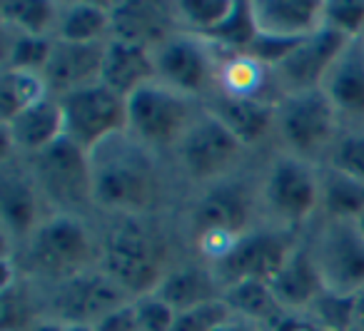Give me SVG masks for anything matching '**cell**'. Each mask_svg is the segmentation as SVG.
<instances>
[{"label": "cell", "instance_id": "10", "mask_svg": "<svg viewBox=\"0 0 364 331\" xmlns=\"http://www.w3.org/2000/svg\"><path fill=\"white\" fill-rule=\"evenodd\" d=\"M292 251V239L282 232H247L223 259L215 261V274L228 281V286L247 279L269 284Z\"/></svg>", "mask_w": 364, "mask_h": 331}, {"label": "cell", "instance_id": "48", "mask_svg": "<svg viewBox=\"0 0 364 331\" xmlns=\"http://www.w3.org/2000/svg\"><path fill=\"white\" fill-rule=\"evenodd\" d=\"M362 40H364V36H362Z\"/></svg>", "mask_w": 364, "mask_h": 331}, {"label": "cell", "instance_id": "30", "mask_svg": "<svg viewBox=\"0 0 364 331\" xmlns=\"http://www.w3.org/2000/svg\"><path fill=\"white\" fill-rule=\"evenodd\" d=\"M259 36L257 28V16H255V3L247 0H235L230 16L220 23L218 28L205 33V38L223 48L235 50V55L247 53V48L255 43V38Z\"/></svg>", "mask_w": 364, "mask_h": 331}, {"label": "cell", "instance_id": "42", "mask_svg": "<svg viewBox=\"0 0 364 331\" xmlns=\"http://www.w3.org/2000/svg\"><path fill=\"white\" fill-rule=\"evenodd\" d=\"M269 331H327L324 326H319L317 321L309 316V319H302V316H284L282 321H279L274 329Z\"/></svg>", "mask_w": 364, "mask_h": 331}, {"label": "cell", "instance_id": "46", "mask_svg": "<svg viewBox=\"0 0 364 331\" xmlns=\"http://www.w3.org/2000/svg\"><path fill=\"white\" fill-rule=\"evenodd\" d=\"M65 331H95V326H87V324H65Z\"/></svg>", "mask_w": 364, "mask_h": 331}, {"label": "cell", "instance_id": "32", "mask_svg": "<svg viewBox=\"0 0 364 331\" xmlns=\"http://www.w3.org/2000/svg\"><path fill=\"white\" fill-rule=\"evenodd\" d=\"M0 16L6 26H13L21 36H46L58 26L60 11L46 0H6L0 6Z\"/></svg>", "mask_w": 364, "mask_h": 331}, {"label": "cell", "instance_id": "16", "mask_svg": "<svg viewBox=\"0 0 364 331\" xmlns=\"http://www.w3.org/2000/svg\"><path fill=\"white\" fill-rule=\"evenodd\" d=\"M102 55H105V43L55 40L50 60L43 70V80H46L48 90L63 97L100 82Z\"/></svg>", "mask_w": 364, "mask_h": 331}, {"label": "cell", "instance_id": "24", "mask_svg": "<svg viewBox=\"0 0 364 331\" xmlns=\"http://www.w3.org/2000/svg\"><path fill=\"white\" fill-rule=\"evenodd\" d=\"M225 304L232 309L235 316L257 324L262 331H269L287 316V309L277 301L272 286L267 281H237L230 284L223 294Z\"/></svg>", "mask_w": 364, "mask_h": 331}, {"label": "cell", "instance_id": "36", "mask_svg": "<svg viewBox=\"0 0 364 331\" xmlns=\"http://www.w3.org/2000/svg\"><path fill=\"white\" fill-rule=\"evenodd\" d=\"M232 3L235 0H180L175 6V13L185 26H190L193 31L205 36L230 16Z\"/></svg>", "mask_w": 364, "mask_h": 331}, {"label": "cell", "instance_id": "9", "mask_svg": "<svg viewBox=\"0 0 364 331\" xmlns=\"http://www.w3.org/2000/svg\"><path fill=\"white\" fill-rule=\"evenodd\" d=\"M242 150V142L210 112L190 122L188 132L177 142V157L182 167L193 180L200 182L218 180L225 170L237 162Z\"/></svg>", "mask_w": 364, "mask_h": 331}, {"label": "cell", "instance_id": "7", "mask_svg": "<svg viewBox=\"0 0 364 331\" xmlns=\"http://www.w3.org/2000/svg\"><path fill=\"white\" fill-rule=\"evenodd\" d=\"M92 242L87 227L70 215H58L41 222L31 237V261L53 279H73L87 271Z\"/></svg>", "mask_w": 364, "mask_h": 331}, {"label": "cell", "instance_id": "23", "mask_svg": "<svg viewBox=\"0 0 364 331\" xmlns=\"http://www.w3.org/2000/svg\"><path fill=\"white\" fill-rule=\"evenodd\" d=\"M210 115H215L242 145L262 140L269 132L272 122L277 120V110L264 100L235 97L220 92L210 105Z\"/></svg>", "mask_w": 364, "mask_h": 331}, {"label": "cell", "instance_id": "34", "mask_svg": "<svg viewBox=\"0 0 364 331\" xmlns=\"http://www.w3.org/2000/svg\"><path fill=\"white\" fill-rule=\"evenodd\" d=\"M309 314L327 331H349L357 324V294H337L327 289L309 306Z\"/></svg>", "mask_w": 364, "mask_h": 331}, {"label": "cell", "instance_id": "1", "mask_svg": "<svg viewBox=\"0 0 364 331\" xmlns=\"http://www.w3.org/2000/svg\"><path fill=\"white\" fill-rule=\"evenodd\" d=\"M92 160V202L102 210L120 215H140L160 200V177L155 162L142 145L107 140L90 155Z\"/></svg>", "mask_w": 364, "mask_h": 331}, {"label": "cell", "instance_id": "33", "mask_svg": "<svg viewBox=\"0 0 364 331\" xmlns=\"http://www.w3.org/2000/svg\"><path fill=\"white\" fill-rule=\"evenodd\" d=\"M267 70L269 67L257 63L255 58L235 55L230 63H225L223 75H220V85H223L225 95L259 100V92L267 85Z\"/></svg>", "mask_w": 364, "mask_h": 331}, {"label": "cell", "instance_id": "12", "mask_svg": "<svg viewBox=\"0 0 364 331\" xmlns=\"http://www.w3.org/2000/svg\"><path fill=\"white\" fill-rule=\"evenodd\" d=\"M127 304V294L105 274V271H82L73 279L60 281L53 309L60 324L95 326L102 316Z\"/></svg>", "mask_w": 364, "mask_h": 331}, {"label": "cell", "instance_id": "39", "mask_svg": "<svg viewBox=\"0 0 364 331\" xmlns=\"http://www.w3.org/2000/svg\"><path fill=\"white\" fill-rule=\"evenodd\" d=\"M332 170L364 182V135H344L334 145Z\"/></svg>", "mask_w": 364, "mask_h": 331}, {"label": "cell", "instance_id": "31", "mask_svg": "<svg viewBox=\"0 0 364 331\" xmlns=\"http://www.w3.org/2000/svg\"><path fill=\"white\" fill-rule=\"evenodd\" d=\"M6 279L0 289V331H26L33 324V301L26 284L16 276L11 259H3Z\"/></svg>", "mask_w": 364, "mask_h": 331}, {"label": "cell", "instance_id": "3", "mask_svg": "<svg viewBox=\"0 0 364 331\" xmlns=\"http://www.w3.org/2000/svg\"><path fill=\"white\" fill-rule=\"evenodd\" d=\"M250 217H252V200L242 185L220 182L208 190L193 210V232L198 249L208 259L220 261L235 242L247 234Z\"/></svg>", "mask_w": 364, "mask_h": 331}, {"label": "cell", "instance_id": "25", "mask_svg": "<svg viewBox=\"0 0 364 331\" xmlns=\"http://www.w3.org/2000/svg\"><path fill=\"white\" fill-rule=\"evenodd\" d=\"M155 294L180 314V311H188L193 306L218 299V281H215L210 269L188 264L180 266V269L167 271V276L157 286Z\"/></svg>", "mask_w": 364, "mask_h": 331}, {"label": "cell", "instance_id": "29", "mask_svg": "<svg viewBox=\"0 0 364 331\" xmlns=\"http://www.w3.org/2000/svg\"><path fill=\"white\" fill-rule=\"evenodd\" d=\"M48 85L41 72L28 70H3L0 75V117L3 125L26 112L28 107L46 100Z\"/></svg>", "mask_w": 364, "mask_h": 331}, {"label": "cell", "instance_id": "22", "mask_svg": "<svg viewBox=\"0 0 364 331\" xmlns=\"http://www.w3.org/2000/svg\"><path fill=\"white\" fill-rule=\"evenodd\" d=\"M324 95L332 100L337 112L364 120V40L357 38L339 55L327 80L322 82Z\"/></svg>", "mask_w": 364, "mask_h": 331}, {"label": "cell", "instance_id": "44", "mask_svg": "<svg viewBox=\"0 0 364 331\" xmlns=\"http://www.w3.org/2000/svg\"><path fill=\"white\" fill-rule=\"evenodd\" d=\"M31 331H65V324H60V321H41Z\"/></svg>", "mask_w": 364, "mask_h": 331}, {"label": "cell", "instance_id": "47", "mask_svg": "<svg viewBox=\"0 0 364 331\" xmlns=\"http://www.w3.org/2000/svg\"><path fill=\"white\" fill-rule=\"evenodd\" d=\"M357 227H359V232H362V234H364V217H362V219L357 222Z\"/></svg>", "mask_w": 364, "mask_h": 331}, {"label": "cell", "instance_id": "18", "mask_svg": "<svg viewBox=\"0 0 364 331\" xmlns=\"http://www.w3.org/2000/svg\"><path fill=\"white\" fill-rule=\"evenodd\" d=\"M157 80V67H155V53L147 48L132 45L125 40L105 43V55H102V70L100 82L117 92L120 97H130L142 85Z\"/></svg>", "mask_w": 364, "mask_h": 331}, {"label": "cell", "instance_id": "15", "mask_svg": "<svg viewBox=\"0 0 364 331\" xmlns=\"http://www.w3.org/2000/svg\"><path fill=\"white\" fill-rule=\"evenodd\" d=\"M157 82L182 92L200 95L208 90L213 77V63L200 40L190 36H172L155 50Z\"/></svg>", "mask_w": 364, "mask_h": 331}, {"label": "cell", "instance_id": "20", "mask_svg": "<svg viewBox=\"0 0 364 331\" xmlns=\"http://www.w3.org/2000/svg\"><path fill=\"white\" fill-rule=\"evenodd\" d=\"M259 33L279 38H307L324 28L322 0H259L255 3Z\"/></svg>", "mask_w": 364, "mask_h": 331}, {"label": "cell", "instance_id": "43", "mask_svg": "<svg viewBox=\"0 0 364 331\" xmlns=\"http://www.w3.org/2000/svg\"><path fill=\"white\" fill-rule=\"evenodd\" d=\"M213 331H262L257 324H252V321L247 319H240V316H230L228 321H223V324H218Z\"/></svg>", "mask_w": 364, "mask_h": 331}, {"label": "cell", "instance_id": "5", "mask_svg": "<svg viewBox=\"0 0 364 331\" xmlns=\"http://www.w3.org/2000/svg\"><path fill=\"white\" fill-rule=\"evenodd\" d=\"M188 127V100L162 82H147L127 97V130L142 145L165 147L180 142Z\"/></svg>", "mask_w": 364, "mask_h": 331}, {"label": "cell", "instance_id": "38", "mask_svg": "<svg viewBox=\"0 0 364 331\" xmlns=\"http://www.w3.org/2000/svg\"><path fill=\"white\" fill-rule=\"evenodd\" d=\"M230 316H232V309H230V306L225 304L223 296H220V299L208 301V304H200L188 311H180L172 331H213L215 326L228 321Z\"/></svg>", "mask_w": 364, "mask_h": 331}, {"label": "cell", "instance_id": "28", "mask_svg": "<svg viewBox=\"0 0 364 331\" xmlns=\"http://www.w3.org/2000/svg\"><path fill=\"white\" fill-rule=\"evenodd\" d=\"M55 31L63 43H100L110 31V8L100 3H73L60 11Z\"/></svg>", "mask_w": 364, "mask_h": 331}, {"label": "cell", "instance_id": "8", "mask_svg": "<svg viewBox=\"0 0 364 331\" xmlns=\"http://www.w3.org/2000/svg\"><path fill=\"white\" fill-rule=\"evenodd\" d=\"M337 125V107L324 90H304L287 95L277 107V127L284 145L299 157H309L327 147Z\"/></svg>", "mask_w": 364, "mask_h": 331}, {"label": "cell", "instance_id": "45", "mask_svg": "<svg viewBox=\"0 0 364 331\" xmlns=\"http://www.w3.org/2000/svg\"><path fill=\"white\" fill-rule=\"evenodd\" d=\"M357 324H364V289L357 294Z\"/></svg>", "mask_w": 364, "mask_h": 331}, {"label": "cell", "instance_id": "35", "mask_svg": "<svg viewBox=\"0 0 364 331\" xmlns=\"http://www.w3.org/2000/svg\"><path fill=\"white\" fill-rule=\"evenodd\" d=\"M55 43L48 36H21L18 33L16 40L8 48V70H28V72H41L46 70L48 60Z\"/></svg>", "mask_w": 364, "mask_h": 331}, {"label": "cell", "instance_id": "37", "mask_svg": "<svg viewBox=\"0 0 364 331\" xmlns=\"http://www.w3.org/2000/svg\"><path fill=\"white\" fill-rule=\"evenodd\" d=\"M324 26L334 28L349 40L364 36V0H332L324 3Z\"/></svg>", "mask_w": 364, "mask_h": 331}, {"label": "cell", "instance_id": "14", "mask_svg": "<svg viewBox=\"0 0 364 331\" xmlns=\"http://www.w3.org/2000/svg\"><path fill=\"white\" fill-rule=\"evenodd\" d=\"M349 43L352 40L334 28H319L317 33H312L299 43V48L287 60L274 67L277 77L287 87H292V92L319 90L322 82L327 80L329 70L334 67V63L347 50Z\"/></svg>", "mask_w": 364, "mask_h": 331}, {"label": "cell", "instance_id": "2", "mask_svg": "<svg viewBox=\"0 0 364 331\" xmlns=\"http://www.w3.org/2000/svg\"><path fill=\"white\" fill-rule=\"evenodd\" d=\"M100 264L125 294L140 299L155 294L167 276V244L150 224L135 217H125L105 234Z\"/></svg>", "mask_w": 364, "mask_h": 331}, {"label": "cell", "instance_id": "21", "mask_svg": "<svg viewBox=\"0 0 364 331\" xmlns=\"http://www.w3.org/2000/svg\"><path fill=\"white\" fill-rule=\"evenodd\" d=\"M269 286H272L274 296H277V301L284 309H309L327 291L317 256H314V251L304 249V246L302 249L294 246L287 264L269 281Z\"/></svg>", "mask_w": 364, "mask_h": 331}, {"label": "cell", "instance_id": "13", "mask_svg": "<svg viewBox=\"0 0 364 331\" xmlns=\"http://www.w3.org/2000/svg\"><path fill=\"white\" fill-rule=\"evenodd\" d=\"M319 180L302 157H277L264 180L267 207L284 222H304L319 205Z\"/></svg>", "mask_w": 364, "mask_h": 331}, {"label": "cell", "instance_id": "26", "mask_svg": "<svg viewBox=\"0 0 364 331\" xmlns=\"http://www.w3.org/2000/svg\"><path fill=\"white\" fill-rule=\"evenodd\" d=\"M0 217L6 232L18 239H31L38 224L36 187L21 175H3L0 182Z\"/></svg>", "mask_w": 364, "mask_h": 331}, {"label": "cell", "instance_id": "41", "mask_svg": "<svg viewBox=\"0 0 364 331\" xmlns=\"http://www.w3.org/2000/svg\"><path fill=\"white\" fill-rule=\"evenodd\" d=\"M95 331H140L135 301H127V304L117 306L107 316H102L95 324Z\"/></svg>", "mask_w": 364, "mask_h": 331}, {"label": "cell", "instance_id": "40", "mask_svg": "<svg viewBox=\"0 0 364 331\" xmlns=\"http://www.w3.org/2000/svg\"><path fill=\"white\" fill-rule=\"evenodd\" d=\"M137 306V324L140 331H172L177 319V311L157 294H147L135 299Z\"/></svg>", "mask_w": 364, "mask_h": 331}, {"label": "cell", "instance_id": "4", "mask_svg": "<svg viewBox=\"0 0 364 331\" xmlns=\"http://www.w3.org/2000/svg\"><path fill=\"white\" fill-rule=\"evenodd\" d=\"M65 137L92 155L107 140L127 130V100L102 82L60 97Z\"/></svg>", "mask_w": 364, "mask_h": 331}, {"label": "cell", "instance_id": "19", "mask_svg": "<svg viewBox=\"0 0 364 331\" xmlns=\"http://www.w3.org/2000/svg\"><path fill=\"white\" fill-rule=\"evenodd\" d=\"M3 135H6V145H13L21 152H31L38 155L53 142L65 137V117H63L60 100H50L46 97L38 105L28 107L18 117L3 125Z\"/></svg>", "mask_w": 364, "mask_h": 331}, {"label": "cell", "instance_id": "17", "mask_svg": "<svg viewBox=\"0 0 364 331\" xmlns=\"http://www.w3.org/2000/svg\"><path fill=\"white\" fill-rule=\"evenodd\" d=\"M110 31L115 40H125L132 45L147 48L155 53L172 33V11L162 3L147 0H127L110 6Z\"/></svg>", "mask_w": 364, "mask_h": 331}, {"label": "cell", "instance_id": "11", "mask_svg": "<svg viewBox=\"0 0 364 331\" xmlns=\"http://www.w3.org/2000/svg\"><path fill=\"white\" fill-rule=\"evenodd\" d=\"M314 256L329 291L359 294L364 289V234L357 222H332Z\"/></svg>", "mask_w": 364, "mask_h": 331}, {"label": "cell", "instance_id": "27", "mask_svg": "<svg viewBox=\"0 0 364 331\" xmlns=\"http://www.w3.org/2000/svg\"><path fill=\"white\" fill-rule=\"evenodd\" d=\"M319 187V205L332 222H359L364 217V182L329 170Z\"/></svg>", "mask_w": 364, "mask_h": 331}, {"label": "cell", "instance_id": "6", "mask_svg": "<svg viewBox=\"0 0 364 331\" xmlns=\"http://www.w3.org/2000/svg\"><path fill=\"white\" fill-rule=\"evenodd\" d=\"M33 172L41 192L55 205L80 207L92 202V160L68 137L33 155Z\"/></svg>", "mask_w": 364, "mask_h": 331}]
</instances>
